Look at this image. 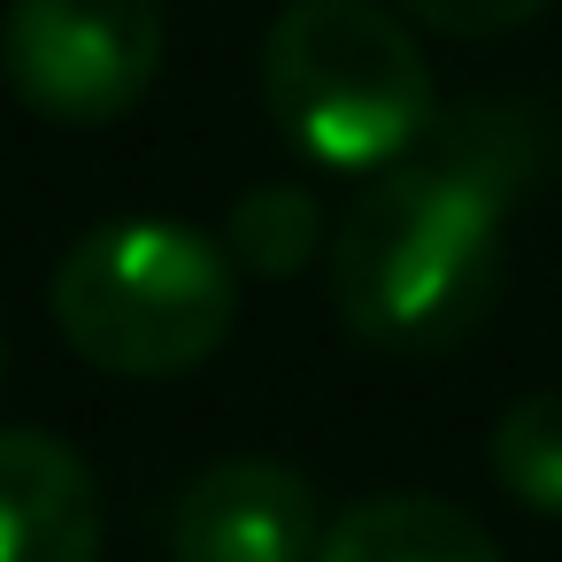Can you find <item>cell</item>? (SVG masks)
<instances>
[{
    "mask_svg": "<svg viewBox=\"0 0 562 562\" xmlns=\"http://www.w3.org/2000/svg\"><path fill=\"white\" fill-rule=\"evenodd\" d=\"M501 293V186L470 162H408L331 232V308L378 355H439Z\"/></svg>",
    "mask_w": 562,
    "mask_h": 562,
    "instance_id": "cell-1",
    "label": "cell"
},
{
    "mask_svg": "<svg viewBox=\"0 0 562 562\" xmlns=\"http://www.w3.org/2000/svg\"><path fill=\"white\" fill-rule=\"evenodd\" d=\"M55 324L109 378H186L232 339L239 270L193 224H101L55 270Z\"/></svg>",
    "mask_w": 562,
    "mask_h": 562,
    "instance_id": "cell-2",
    "label": "cell"
},
{
    "mask_svg": "<svg viewBox=\"0 0 562 562\" xmlns=\"http://www.w3.org/2000/svg\"><path fill=\"white\" fill-rule=\"evenodd\" d=\"M262 101L324 170H385L431 132V70L378 0H293L262 40Z\"/></svg>",
    "mask_w": 562,
    "mask_h": 562,
    "instance_id": "cell-3",
    "label": "cell"
},
{
    "mask_svg": "<svg viewBox=\"0 0 562 562\" xmlns=\"http://www.w3.org/2000/svg\"><path fill=\"white\" fill-rule=\"evenodd\" d=\"M0 70L47 124H116L147 101L162 70V9L155 0H9Z\"/></svg>",
    "mask_w": 562,
    "mask_h": 562,
    "instance_id": "cell-4",
    "label": "cell"
},
{
    "mask_svg": "<svg viewBox=\"0 0 562 562\" xmlns=\"http://www.w3.org/2000/svg\"><path fill=\"white\" fill-rule=\"evenodd\" d=\"M316 493L270 454L209 462L170 508V562H316Z\"/></svg>",
    "mask_w": 562,
    "mask_h": 562,
    "instance_id": "cell-5",
    "label": "cell"
},
{
    "mask_svg": "<svg viewBox=\"0 0 562 562\" xmlns=\"http://www.w3.org/2000/svg\"><path fill=\"white\" fill-rule=\"evenodd\" d=\"M0 562H101L93 470L24 424L0 431Z\"/></svg>",
    "mask_w": 562,
    "mask_h": 562,
    "instance_id": "cell-6",
    "label": "cell"
},
{
    "mask_svg": "<svg viewBox=\"0 0 562 562\" xmlns=\"http://www.w3.org/2000/svg\"><path fill=\"white\" fill-rule=\"evenodd\" d=\"M316 562H501L493 531L454 508V501H431V493H378V501H355L324 539H316Z\"/></svg>",
    "mask_w": 562,
    "mask_h": 562,
    "instance_id": "cell-7",
    "label": "cell"
},
{
    "mask_svg": "<svg viewBox=\"0 0 562 562\" xmlns=\"http://www.w3.org/2000/svg\"><path fill=\"white\" fill-rule=\"evenodd\" d=\"M316 239H324V216L308 186H255L224 216V255L232 270H255V278H293L316 255Z\"/></svg>",
    "mask_w": 562,
    "mask_h": 562,
    "instance_id": "cell-8",
    "label": "cell"
},
{
    "mask_svg": "<svg viewBox=\"0 0 562 562\" xmlns=\"http://www.w3.org/2000/svg\"><path fill=\"white\" fill-rule=\"evenodd\" d=\"M493 477L508 501L562 516V385L524 393L501 424H493Z\"/></svg>",
    "mask_w": 562,
    "mask_h": 562,
    "instance_id": "cell-9",
    "label": "cell"
},
{
    "mask_svg": "<svg viewBox=\"0 0 562 562\" xmlns=\"http://www.w3.org/2000/svg\"><path fill=\"white\" fill-rule=\"evenodd\" d=\"M401 9H408L416 24L447 32V40H501V32L531 24L547 0H401Z\"/></svg>",
    "mask_w": 562,
    "mask_h": 562,
    "instance_id": "cell-10",
    "label": "cell"
}]
</instances>
